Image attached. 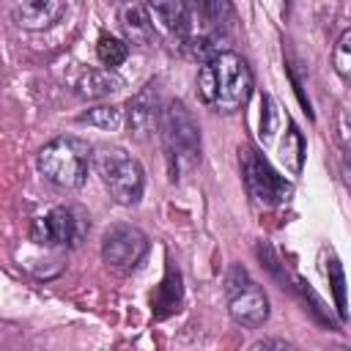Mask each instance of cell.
<instances>
[{
  "mask_svg": "<svg viewBox=\"0 0 351 351\" xmlns=\"http://www.w3.org/2000/svg\"><path fill=\"white\" fill-rule=\"evenodd\" d=\"M197 93L208 107L219 112L241 110L252 93V71L247 60L230 49L219 52L214 60L197 69Z\"/></svg>",
  "mask_w": 351,
  "mask_h": 351,
  "instance_id": "obj_1",
  "label": "cell"
},
{
  "mask_svg": "<svg viewBox=\"0 0 351 351\" xmlns=\"http://www.w3.org/2000/svg\"><path fill=\"white\" fill-rule=\"evenodd\" d=\"M90 156L93 148L88 145V140L60 134L38 151V170L49 184L60 189H80L88 178Z\"/></svg>",
  "mask_w": 351,
  "mask_h": 351,
  "instance_id": "obj_2",
  "label": "cell"
},
{
  "mask_svg": "<svg viewBox=\"0 0 351 351\" xmlns=\"http://www.w3.org/2000/svg\"><path fill=\"white\" fill-rule=\"evenodd\" d=\"M90 165L96 167L101 184L107 186L110 197L121 206H134L143 197V186H145V173L143 165L126 154L118 145H99L90 156Z\"/></svg>",
  "mask_w": 351,
  "mask_h": 351,
  "instance_id": "obj_3",
  "label": "cell"
},
{
  "mask_svg": "<svg viewBox=\"0 0 351 351\" xmlns=\"http://www.w3.org/2000/svg\"><path fill=\"white\" fill-rule=\"evenodd\" d=\"M162 140L173 178H181L200 162V132L181 101H170L162 112Z\"/></svg>",
  "mask_w": 351,
  "mask_h": 351,
  "instance_id": "obj_4",
  "label": "cell"
},
{
  "mask_svg": "<svg viewBox=\"0 0 351 351\" xmlns=\"http://www.w3.org/2000/svg\"><path fill=\"white\" fill-rule=\"evenodd\" d=\"M225 291H228V310L230 318L241 326H261L269 318V299L261 291V285L241 269L233 266L228 280H225Z\"/></svg>",
  "mask_w": 351,
  "mask_h": 351,
  "instance_id": "obj_5",
  "label": "cell"
},
{
  "mask_svg": "<svg viewBox=\"0 0 351 351\" xmlns=\"http://www.w3.org/2000/svg\"><path fill=\"white\" fill-rule=\"evenodd\" d=\"M239 165H241L247 189L255 195V200H261L266 206H277V203L288 200L291 184L269 165V159L258 148H252V145L239 148Z\"/></svg>",
  "mask_w": 351,
  "mask_h": 351,
  "instance_id": "obj_6",
  "label": "cell"
},
{
  "mask_svg": "<svg viewBox=\"0 0 351 351\" xmlns=\"http://www.w3.org/2000/svg\"><path fill=\"white\" fill-rule=\"evenodd\" d=\"M88 230V219L69 206H55L44 217H38L30 228L33 241L47 244V247H74L82 241Z\"/></svg>",
  "mask_w": 351,
  "mask_h": 351,
  "instance_id": "obj_7",
  "label": "cell"
},
{
  "mask_svg": "<svg viewBox=\"0 0 351 351\" xmlns=\"http://www.w3.org/2000/svg\"><path fill=\"white\" fill-rule=\"evenodd\" d=\"M148 252V239L132 225H112L101 236V258L112 269H134Z\"/></svg>",
  "mask_w": 351,
  "mask_h": 351,
  "instance_id": "obj_8",
  "label": "cell"
},
{
  "mask_svg": "<svg viewBox=\"0 0 351 351\" xmlns=\"http://www.w3.org/2000/svg\"><path fill=\"white\" fill-rule=\"evenodd\" d=\"M66 11L69 5L63 0H27V3H16L11 8V16L25 30H44L52 27Z\"/></svg>",
  "mask_w": 351,
  "mask_h": 351,
  "instance_id": "obj_9",
  "label": "cell"
},
{
  "mask_svg": "<svg viewBox=\"0 0 351 351\" xmlns=\"http://www.w3.org/2000/svg\"><path fill=\"white\" fill-rule=\"evenodd\" d=\"M118 22H121V30H123V36H126L129 44L148 47L154 41V25H151V14H148L145 5H140V3L121 5Z\"/></svg>",
  "mask_w": 351,
  "mask_h": 351,
  "instance_id": "obj_10",
  "label": "cell"
},
{
  "mask_svg": "<svg viewBox=\"0 0 351 351\" xmlns=\"http://www.w3.org/2000/svg\"><path fill=\"white\" fill-rule=\"evenodd\" d=\"M123 88V77L110 69H90L77 80V96L82 99H104Z\"/></svg>",
  "mask_w": 351,
  "mask_h": 351,
  "instance_id": "obj_11",
  "label": "cell"
},
{
  "mask_svg": "<svg viewBox=\"0 0 351 351\" xmlns=\"http://www.w3.org/2000/svg\"><path fill=\"white\" fill-rule=\"evenodd\" d=\"M156 107H159L156 90H154V85H145L140 93H134L129 99V104H126V123L134 132H148L156 123Z\"/></svg>",
  "mask_w": 351,
  "mask_h": 351,
  "instance_id": "obj_12",
  "label": "cell"
},
{
  "mask_svg": "<svg viewBox=\"0 0 351 351\" xmlns=\"http://www.w3.org/2000/svg\"><path fill=\"white\" fill-rule=\"evenodd\" d=\"M126 55H129V44H126V41H121V38L112 36V33H101V36H99V41H96V58H99L110 71H115V69L126 60Z\"/></svg>",
  "mask_w": 351,
  "mask_h": 351,
  "instance_id": "obj_13",
  "label": "cell"
},
{
  "mask_svg": "<svg viewBox=\"0 0 351 351\" xmlns=\"http://www.w3.org/2000/svg\"><path fill=\"white\" fill-rule=\"evenodd\" d=\"M80 121H82V123H93V126H101V129H121V123H123V110H121V107H93V110H88Z\"/></svg>",
  "mask_w": 351,
  "mask_h": 351,
  "instance_id": "obj_14",
  "label": "cell"
},
{
  "mask_svg": "<svg viewBox=\"0 0 351 351\" xmlns=\"http://www.w3.org/2000/svg\"><path fill=\"white\" fill-rule=\"evenodd\" d=\"M332 60H335V69H337L340 77H348L351 74V30H343V36L337 38L335 52H332Z\"/></svg>",
  "mask_w": 351,
  "mask_h": 351,
  "instance_id": "obj_15",
  "label": "cell"
},
{
  "mask_svg": "<svg viewBox=\"0 0 351 351\" xmlns=\"http://www.w3.org/2000/svg\"><path fill=\"white\" fill-rule=\"evenodd\" d=\"M250 351H296L291 343L285 340H277V337H266V340H255L250 346Z\"/></svg>",
  "mask_w": 351,
  "mask_h": 351,
  "instance_id": "obj_16",
  "label": "cell"
},
{
  "mask_svg": "<svg viewBox=\"0 0 351 351\" xmlns=\"http://www.w3.org/2000/svg\"><path fill=\"white\" fill-rule=\"evenodd\" d=\"M340 351H343V348H340Z\"/></svg>",
  "mask_w": 351,
  "mask_h": 351,
  "instance_id": "obj_17",
  "label": "cell"
}]
</instances>
